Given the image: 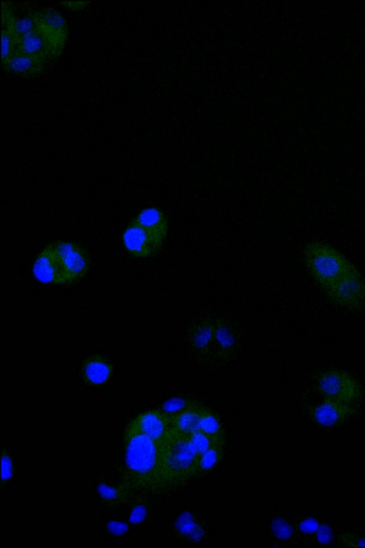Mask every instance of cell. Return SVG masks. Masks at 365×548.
<instances>
[{
	"label": "cell",
	"instance_id": "cell-1",
	"mask_svg": "<svg viewBox=\"0 0 365 548\" xmlns=\"http://www.w3.org/2000/svg\"><path fill=\"white\" fill-rule=\"evenodd\" d=\"M309 273L327 296L346 309L365 305V278L339 249L323 240H314L304 248Z\"/></svg>",
	"mask_w": 365,
	"mask_h": 548
},
{
	"label": "cell",
	"instance_id": "cell-2",
	"mask_svg": "<svg viewBox=\"0 0 365 548\" xmlns=\"http://www.w3.org/2000/svg\"><path fill=\"white\" fill-rule=\"evenodd\" d=\"M90 260L86 250L71 241L48 243L33 265L34 277L46 284L64 285L81 278L88 272Z\"/></svg>",
	"mask_w": 365,
	"mask_h": 548
},
{
	"label": "cell",
	"instance_id": "cell-3",
	"mask_svg": "<svg viewBox=\"0 0 365 548\" xmlns=\"http://www.w3.org/2000/svg\"><path fill=\"white\" fill-rule=\"evenodd\" d=\"M168 231L166 216L160 209L150 207L142 210L123 233L126 250L135 258H148L163 246Z\"/></svg>",
	"mask_w": 365,
	"mask_h": 548
},
{
	"label": "cell",
	"instance_id": "cell-4",
	"mask_svg": "<svg viewBox=\"0 0 365 548\" xmlns=\"http://www.w3.org/2000/svg\"><path fill=\"white\" fill-rule=\"evenodd\" d=\"M161 442L153 440L131 423L126 442V465L131 473L144 483H151L160 477L165 478Z\"/></svg>",
	"mask_w": 365,
	"mask_h": 548
},
{
	"label": "cell",
	"instance_id": "cell-5",
	"mask_svg": "<svg viewBox=\"0 0 365 548\" xmlns=\"http://www.w3.org/2000/svg\"><path fill=\"white\" fill-rule=\"evenodd\" d=\"M161 455L165 478H183L200 470V456L190 435L176 430L161 442Z\"/></svg>",
	"mask_w": 365,
	"mask_h": 548
},
{
	"label": "cell",
	"instance_id": "cell-6",
	"mask_svg": "<svg viewBox=\"0 0 365 548\" xmlns=\"http://www.w3.org/2000/svg\"><path fill=\"white\" fill-rule=\"evenodd\" d=\"M318 390L324 398L356 405L361 399L359 382L348 372L331 368L317 377Z\"/></svg>",
	"mask_w": 365,
	"mask_h": 548
},
{
	"label": "cell",
	"instance_id": "cell-7",
	"mask_svg": "<svg viewBox=\"0 0 365 548\" xmlns=\"http://www.w3.org/2000/svg\"><path fill=\"white\" fill-rule=\"evenodd\" d=\"M35 29L43 39L51 60L58 57L66 44L68 30L63 16L52 8L32 11Z\"/></svg>",
	"mask_w": 365,
	"mask_h": 548
},
{
	"label": "cell",
	"instance_id": "cell-8",
	"mask_svg": "<svg viewBox=\"0 0 365 548\" xmlns=\"http://www.w3.org/2000/svg\"><path fill=\"white\" fill-rule=\"evenodd\" d=\"M356 412V405L324 398L312 410L314 420L325 427L343 423Z\"/></svg>",
	"mask_w": 365,
	"mask_h": 548
},
{
	"label": "cell",
	"instance_id": "cell-9",
	"mask_svg": "<svg viewBox=\"0 0 365 548\" xmlns=\"http://www.w3.org/2000/svg\"><path fill=\"white\" fill-rule=\"evenodd\" d=\"M1 64L16 51L19 39L16 34V18L10 2L1 1Z\"/></svg>",
	"mask_w": 365,
	"mask_h": 548
},
{
	"label": "cell",
	"instance_id": "cell-10",
	"mask_svg": "<svg viewBox=\"0 0 365 548\" xmlns=\"http://www.w3.org/2000/svg\"><path fill=\"white\" fill-rule=\"evenodd\" d=\"M113 367L106 357L93 355L83 362L81 376L84 381L91 385L106 383L111 377Z\"/></svg>",
	"mask_w": 365,
	"mask_h": 548
},
{
	"label": "cell",
	"instance_id": "cell-11",
	"mask_svg": "<svg viewBox=\"0 0 365 548\" xmlns=\"http://www.w3.org/2000/svg\"><path fill=\"white\" fill-rule=\"evenodd\" d=\"M48 61L42 58L26 54L16 49L1 66L23 76H34L42 73Z\"/></svg>",
	"mask_w": 365,
	"mask_h": 548
},
{
	"label": "cell",
	"instance_id": "cell-12",
	"mask_svg": "<svg viewBox=\"0 0 365 548\" xmlns=\"http://www.w3.org/2000/svg\"><path fill=\"white\" fill-rule=\"evenodd\" d=\"M214 323L207 318L197 320L190 328L187 338L191 347L198 354L207 353L214 343Z\"/></svg>",
	"mask_w": 365,
	"mask_h": 548
},
{
	"label": "cell",
	"instance_id": "cell-13",
	"mask_svg": "<svg viewBox=\"0 0 365 548\" xmlns=\"http://www.w3.org/2000/svg\"><path fill=\"white\" fill-rule=\"evenodd\" d=\"M167 422L163 413L152 410L140 415L132 424L153 440L161 442L167 434Z\"/></svg>",
	"mask_w": 365,
	"mask_h": 548
},
{
	"label": "cell",
	"instance_id": "cell-14",
	"mask_svg": "<svg viewBox=\"0 0 365 548\" xmlns=\"http://www.w3.org/2000/svg\"><path fill=\"white\" fill-rule=\"evenodd\" d=\"M214 343L217 353L222 359H227L235 346V336L232 328L224 320L217 319L214 323Z\"/></svg>",
	"mask_w": 365,
	"mask_h": 548
},
{
	"label": "cell",
	"instance_id": "cell-15",
	"mask_svg": "<svg viewBox=\"0 0 365 548\" xmlns=\"http://www.w3.org/2000/svg\"><path fill=\"white\" fill-rule=\"evenodd\" d=\"M17 50L46 61L51 60L46 44L35 28L19 40Z\"/></svg>",
	"mask_w": 365,
	"mask_h": 548
},
{
	"label": "cell",
	"instance_id": "cell-16",
	"mask_svg": "<svg viewBox=\"0 0 365 548\" xmlns=\"http://www.w3.org/2000/svg\"><path fill=\"white\" fill-rule=\"evenodd\" d=\"M34 28L35 22L31 11L23 19H17L15 25V31L19 40L22 36L33 31Z\"/></svg>",
	"mask_w": 365,
	"mask_h": 548
},
{
	"label": "cell",
	"instance_id": "cell-17",
	"mask_svg": "<svg viewBox=\"0 0 365 548\" xmlns=\"http://www.w3.org/2000/svg\"><path fill=\"white\" fill-rule=\"evenodd\" d=\"M220 450L216 447L209 450L200 459V470H207L211 468L219 459Z\"/></svg>",
	"mask_w": 365,
	"mask_h": 548
},
{
	"label": "cell",
	"instance_id": "cell-18",
	"mask_svg": "<svg viewBox=\"0 0 365 548\" xmlns=\"http://www.w3.org/2000/svg\"><path fill=\"white\" fill-rule=\"evenodd\" d=\"M12 476V463L6 454H2L1 459V480H7Z\"/></svg>",
	"mask_w": 365,
	"mask_h": 548
},
{
	"label": "cell",
	"instance_id": "cell-19",
	"mask_svg": "<svg viewBox=\"0 0 365 548\" xmlns=\"http://www.w3.org/2000/svg\"><path fill=\"white\" fill-rule=\"evenodd\" d=\"M98 489L100 494L106 499H113L117 497L116 490L104 484H100Z\"/></svg>",
	"mask_w": 365,
	"mask_h": 548
},
{
	"label": "cell",
	"instance_id": "cell-20",
	"mask_svg": "<svg viewBox=\"0 0 365 548\" xmlns=\"http://www.w3.org/2000/svg\"><path fill=\"white\" fill-rule=\"evenodd\" d=\"M185 402L180 399H173L167 402L164 405V410L165 412H178V410H182L184 407Z\"/></svg>",
	"mask_w": 365,
	"mask_h": 548
},
{
	"label": "cell",
	"instance_id": "cell-21",
	"mask_svg": "<svg viewBox=\"0 0 365 548\" xmlns=\"http://www.w3.org/2000/svg\"><path fill=\"white\" fill-rule=\"evenodd\" d=\"M108 528L112 534L120 535L127 531L128 527L122 522H111L108 524Z\"/></svg>",
	"mask_w": 365,
	"mask_h": 548
},
{
	"label": "cell",
	"instance_id": "cell-22",
	"mask_svg": "<svg viewBox=\"0 0 365 548\" xmlns=\"http://www.w3.org/2000/svg\"><path fill=\"white\" fill-rule=\"evenodd\" d=\"M90 1H61L60 4L71 11H81L84 9Z\"/></svg>",
	"mask_w": 365,
	"mask_h": 548
},
{
	"label": "cell",
	"instance_id": "cell-23",
	"mask_svg": "<svg viewBox=\"0 0 365 548\" xmlns=\"http://www.w3.org/2000/svg\"><path fill=\"white\" fill-rule=\"evenodd\" d=\"M145 513V509L138 506L133 511L129 520L132 523H138L144 519Z\"/></svg>",
	"mask_w": 365,
	"mask_h": 548
}]
</instances>
